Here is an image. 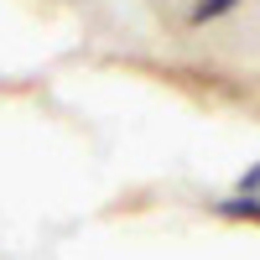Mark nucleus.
<instances>
[{
    "label": "nucleus",
    "mask_w": 260,
    "mask_h": 260,
    "mask_svg": "<svg viewBox=\"0 0 260 260\" xmlns=\"http://www.w3.org/2000/svg\"><path fill=\"white\" fill-rule=\"evenodd\" d=\"M213 208H219L224 219H255L260 224V192H229V198H219Z\"/></svg>",
    "instance_id": "1"
},
{
    "label": "nucleus",
    "mask_w": 260,
    "mask_h": 260,
    "mask_svg": "<svg viewBox=\"0 0 260 260\" xmlns=\"http://www.w3.org/2000/svg\"><path fill=\"white\" fill-rule=\"evenodd\" d=\"M234 6H240V0H198V6H192V26H208V21H219Z\"/></svg>",
    "instance_id": "2"
},
{
    "label": "nucleus",
    "mask_w": 260,
    "mask_h": 260,
    "mask_svg": "<svg viewBox=\"0 0 260 260\" xmlns=\"http://www.w3.org/2000/svg\"><path fill=\"white\" fill-rule=\"evenodd\" d=\"M240 192H260V161H255L245 177H240Z\"/></svg>",
    "instance_id": "3"
}]
</instances>
